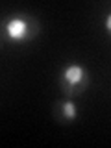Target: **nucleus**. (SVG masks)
<instances>
[{
	"mask_svg": "<svg viewBox=\"0 0 111 148\" xmlns=\"http://www.w3.org/2000/svg\"><path fill=\"white\" fill-rule=\"evenodd\" d=\"M91 76L87 69L80 63H71L59 72V85L67 95H74V92H82L89 85Z\"/></svg>",
	"mask_w": 111,
	"mask_h": 148,
	"instance_id": "nucleus-1",
	"label": "nucleus"
},
{
	"mask_svg": "<svg viewBox=\"0 0 111 148\" xmlns=\"http://www.w3.org/2000/svg\"><path fill=\"white\" fill-rule=\"evenodd\" d=\"M35 34V22L32 17L24 15H13L9 17L4 24V35L13 43H22V41L32 39Z\"/></svg>",
	"mask_w": 111,
	"mask_h": 148,
	"instance_id": "nucleus-2",
	"label": "nucleus"
},
{
	"mask_svg": "<svg viewBox=\"0 0 111 148\" xmlns=\"http://www.w3.org/2000/svg\"><path fill=\"white\" fill-rule=\"evenodd\" d=\"M106 30H111V15H106Z\"/></svg>",
	"mask_w": 111,
	"mask_h": 148,
	"instance_id": "nucleus-4",
	"label": "nucleus"
},
{
	"mask_svg": "<svg viewBox=\"0 0 111 148\" xmlns=\"http://www.w3.org/2000/svg\"><path fill=\"white\" fill-rule=\"evenodd\" d=\"M58 113L63 120H76L78 119V106L74 104L72 100H65L59 104Z\"/></svg>",
	"mask_w": 111,
	"mask_h": 148,
	"instance_id": "nucleus-3",
	"label": "nucleus"
}]
</instances>
